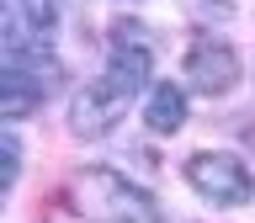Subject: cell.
Listing matches in <instances>:
<instances>
[{"mask_svg":"<svg viewBox=\"0 0 255 223\" xmlns=\"http://www.w3.org/2000/svg\"><path fill=\"white\" fill-rule=\"evenodd\" d=\"M69 197L91 223H170L159 213V202L143 186H133L128 175L107 170V165H91L69 181Z\"/></svg>","mask_w":255,"mask_h":223,"instance_id":"1","label":"cell"},{"mask_svg":"<svg viewBox=\"0 0 255 223\" xmlns=\"http://www.w3.org/2000/svg\"><path fill=\"white\" fill-rule=\"evenodd\" d=\"M59 59L48 53V43H5V117H32L48 96L59 91Z\"/></svg>","mask_w":255,"mask_h":223,"instance_id":"2","label":"cell"},{"mask_svg":"<svg viewBox=\"0 0 255 223\" xmlns=\"http://www.w3.org/2000/svg\"><path fill=\"white\" fill-rule=\"evenodd\" d=\"M186 186L213 207H245L255 197V175L245 170V159L234 154H213V149H197L186 159Z\"/></svg>","mask_w":255,"mask_h":223,"instance_id":"3","label":"cell"},{"mask_svg":"<svg viewBox=\"0 0 255 223\" xmlns=\"http://www.w3.org/2000/svg\"><path fill=\"white\" fill-rule=\"evenodd\" d=\"M128 101H133V91H123L112 75L91 80V85L75 91V101H69V133H75V138H107L112 127L123 122Z\"/></svg>","mask_w":255,"mask_h":223,"instance_id":"4","label":"cell"},{"mask_svg":"<svg viewBox=\"0 0 255 223\" xmlns=\"http://www.w3.org/2000/svg\"><path fill=\"white\" fill-rule=\"evenodd\" d=\"M186 85L197 96H213V101H218V96H229L239 85V53L229 43H223V37H191V48H186Z\"/></svg>","mask_w":255,"mask_h":223,"instance_id":"5","label":"cell"},{"mask_svg":"<svg viewBox=\"0 0 255 223\" xmlns=\"http://www.w3.org/2000/svg\"><path fill=\"white\" fill-rule=\"evenodd\" d=\"M149 69H154V48H149L143 21L117 16V21H112V48H107V75L117 80L123 91H143V85H149Z\"/></svg>","mask_w":255,"mask_h":223,"instance_id":"6","label":"cell"},{"mask_svg":"<svg viewBox=\"0 0 255 223\" xmlns=\"http://www.w3.org/2000/svg\"><path fill=\"white\" fill-rule=\"evenodd\" d=\"M143 122H149V133H181L186 127V91L175 85V80H159V85H149V101H143Z\"/></svg>","mask_w":255,"mask_h":223,"instance_id":"7","label":"cell"},{"mask_svg":"<svg viewBox=\"0 0 255 223\" xmlns=\"http://www.w3.org/2000/svg\"><path fill=\"white\" fill-rule=\"evenodd\" d=\"M16 175H21V138L16 133H0V191H11Z\"/></svg>","mask_w":255,"mask_h":223,"instance_id":"8","label":"cell"},{"mask_svg":"<svg viewBox=\"0 0 255 223\" xmlns=\"http://www.w3.org/2000/svg\"><path fill=\"white\" fill-rule=\"evenodd\" d=\"M186 11L202 21V27H218V21H229L234 16V0H186Z\"/></svg>","mask_w":255,"mask_h":223,"instance_id":"9","label":"cell"}]
</instances>
